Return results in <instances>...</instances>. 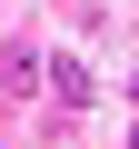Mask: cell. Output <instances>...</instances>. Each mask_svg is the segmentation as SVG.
<instances>
[{"label": "cell", "mask_w": 139, "mask_h": 149, "mask_svg": "<svg viewBox=\"0 0 139 149\" xmlns=\"http://www.w3.org/2000/svg\"><path fill=\"white\" fill-rule=\"evenodd\" d=\"M0 80H10V90L30 100V90H40V60H30V50H0Z\"/></svg>", "instance_id": "cell-1"}]
</instances>
